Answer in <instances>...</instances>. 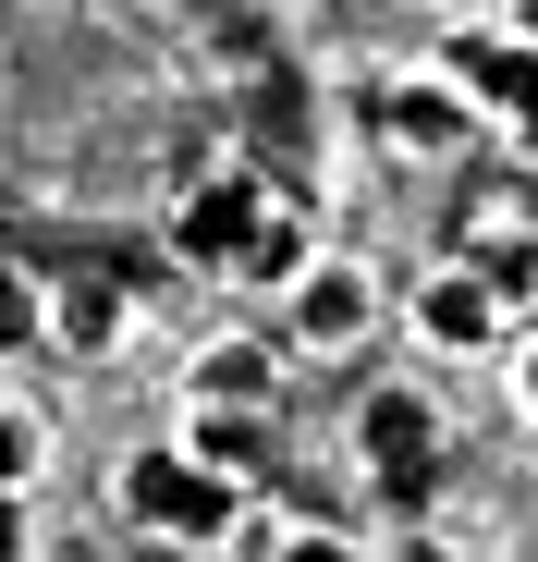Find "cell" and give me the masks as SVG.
Listing matches in <instances>:
<instances>
[{
    "mask_svg": "<svg viewBox=\"0 0 538 562\" xmlns=\"http://www.w3.org/2000/svg\"><path fill=\"white\" fill-rule=\"evenodd\" d=\"M233 502H245V477H221V464H209V452H184V440H159V452H135V464H123V514H135L147 538L221 550V538H233Z\"/></svg>",
    "mask_w": 538,
    "mask_h": 562,
    "instance_id": "cell-1",
    "label": "cell"
},
{
    "mask_svg": "<svg viewBox=\"0 0 538 562\" xmlns=\"http://www.w3.org/2000/svg\"><path fill=\"white\" fill-rule=\"evenodd\" d=\"M282 330H294V355H355V342L380 330V281L355 269V257H306L282 281Z\"/></svg>",
    "mask_w": 538,
    "mask_h": 562,
    "instance_id": "cell-2",
    "label": "cell"
},
{
    "mask_svg": "<svg viewBox=\"0 0 538 562\" xmlns=\"http://www.w3.org/2000/svg\"><path fill=\"white\" fill-rule=\"evenodd\" d=\"M404 318H416V342H428V355H490V342H514V294H502V281H490L478 257L428 269Z\"/></svg>",
    "mask_w": 538,
    "mask_h": 562,
    "instance_id": "cell-3",
    "label": "cell"
},
{
    "mask_svg": "<svg viewBox=\"0 0 538 562\" xmlns=\"http://www.w3.org/2000/svg\"><path fill=\"white\" fill-rule=\"evenodd\" d=\"M355 464H368L380 490H416L440 464V404L416 380H368V404H355Z\"/></svg>",
    "mask_w": 538,
    "mask_h": 562,
    "instance_id": "cell-4",
    "label": "cell"
},
{
    "mask_svg": "<svg viewBox=\"0 0 538 562\" xmlns=\"http://www.w3.org/2000/svg\"><path fill=\"white\" fill-rule=\"evenodd\" d=\"M257 209H269V183H257V171L197 183V209L171 221V257H184V269H233V257H245V233H257Z\"/></svg>",
    "mask_w": 538,
    "mask_h": 562,
    "instance_id": "cell-5",
    "label": "cell"
},
{
    "mask_svg": "<svg viewBox=\"0 0 538 562\" xmlns=\"http://www.w3.org/2000/svg\"><path fill=\"white\" fill-rule=\"evenodd\" d=\"M380 123H392V147H416V159H453V147H466V135H478L490 111L466 99L453 74H404L392 99H380Z\"/></svg>",
    "mask_w": 538,
    "mask_h": 562,
    "instance_id": "cell-6",
    "label": "cell"
},
{
    "mask_svg": "<svg viewBox=\"0 0 538 562\" xmlns=\"http://www.w3.org/2000/svg\"><path fill=\"white\" fill-rule=\"evenodd\" d=\"M440 74H453L466 99L502 123V111L526 99V86H538V37H514V25H490V37H453V49H440Z\"/></svg>",
    "mask_w": 538,
    "mask_h": 562,
    "instance_id": "cell-7",
    "label": "cell"
},
{
    "mask_svg": "<svg viewBox=\"0 0 538 562\" xmlns=\"http://www.w3.org/2000/svg\"><path fill=\"white\" fill-rule=\"evenodd\" d=\"M184 452H209L221 477L257 490V464H269V404H197V392H184Z\"/></svg>",
    "mask_w": 538,
    "mask_h": 562,
    "instance_id": "cell-8",
    "label": "cell"
},
{
    "mask_svg": "<svg viewBox=\"0 0 538 562\" xmlns=\"http://www.w3.org/2000/svg\"><path fill=\"white\" fill-rule=\"evenodd\" d=\"M123 330H135L123 281H61V294H49V342H61V355H111Z\"/></svg>",
    "mask_w": 538,
    "mask_h": 562,
    "instance_id": "cell-9",
    "label": "cell"
},
{
    "mask_svg": "<svg viewBox=\"0 0 538 562\" xmlns=\"http://www.w3.org/2000/svg\"><path fill=\"white\" fill-rule=\"evenodd\" d=\"M184 392H197V404H269V342H245V330L197 342V367H184Z\"/></svg>",
    "mask_w": 538,
    "mask_h": 562,
    "instance_id": "cell-10",
    "label": "cell"
},
{
    "mask_svg": "<svg viewBox=\"0 0 538 562\" xmlns=\"http://www.w3.org/2000/svg\"><path fill=\"white\" fill-rule=\"evenodd\" d=\"M318 257V221L306 209H257V233H245V257H233V281H269V294H282V281Z\"/></svg>",
    "mask_w": 538,
    "mask_h": 562,
    "instance_id": "cell-11",
    "label": "cell"
},
{
    "mask_svg": "<svg viewBox=\"0 0 538 562\" xmlns=\"http://www.w3.org/2000/svg\"><path fill=\"white\" fill-rule=\"evenodd\" d=\"M37 464H49V428H37L13 392H0V502H25V490H37Z\"/></svg>",
    "mask_w": 538,
    "mask_h": 562,
    "instance_id": "cell-12",
    "label": "cell"
},
{
    "mask_svg": "<svg viewBox=\"0 0 538 562\" xmlns=\"http://www.w3.org/2000/svg\"><path fill=\"white\" fill-rule=\"evenodd\" d=\"M37 342H49V294H37L13 257H0V367H13V355H37Z\"/></svg>",
    "mask_w": 538,
    "mask_h": 562,
    "instance_id": "cell-13",
    "label": "cell"
},
{
    "mask_svg": "<svg viewBox=\"0 0 538 562\" xmlns=\"http://www.w3.org/2000/svg\"><path fill=\"white\" fill-rule=\"evenodd\" d=\"M502 147H514V159H526V171H538V86H526V99H514V111H502Z\"/></svg>",
    "mask_w": 538,
    "mask_h": 562,
    "instance_id": "cell-14",
    "label": "cell"
},
{
    "mask_svg": "<svg viewBox=\"0 0 538 562\" xmlns=\"http://www.w3.org/2000/svg\"><path fill=\"white\" fill-rule=\"evenodd\" d=\"M514 404H526V416H538V330H526V342H514Z\"/></svg>",
    "mask_w": 538,
    "mask_h": 562,
    "instance_id": "cell-15",
    "label": "cell"
},
{
    "mask_svg": "<svg viewBox=\"0 0 538 562\" xmlns=\"http://www.w3.org/2000/svg\"><path fill=\"white\" fill-rule=\"evenodd\" d=\"M502 25H514V37H538V0H502Z\"/></svg>",
    "mask_w": 538,
    "mask_h": 562,
    "instance_id": "cell-16",
    "label": "cell"
}]
</instances>
